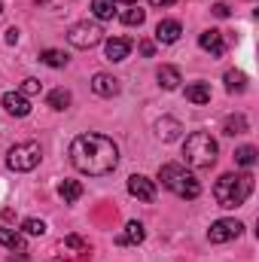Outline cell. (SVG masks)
I'll list each match as a JSON object with an SVG mask.
<instances>
[{"label": "cell", "instance_id": "6da1fadb", "mask_svg": "<svg viewBox=\"0 0 259 262\" xmlns=\"http://www.w3.org/2000/svg\"><path fill=\"white\" fill-rule=\"evenodd\" d=\"M70 162L79 174L89 177H107L116 165H119V146L104 137V134H76L70 143Z\"/></svg>", "mask_w": 259, "mask_h": 262}, {"label": "cell", "instance_id": "7a4b0ae2", "mask_svg": "<svg viewBox=\"0 0 259 262\" xmlns=\"http://www.w3.org/2000/svg\"><path fill=\"white\" fill-rule=\"evenodd\" d=\"M253 192V174L244 171V174H223L217 183H213V198L220 207L232 210V207H241Z\"/></svg>", "mask_w": 259, "mask_h": 262}, {"label": "cell", "instance_id": "3957f363", "mask_svg": "<svg viewBox=\"0 0 259 262\" xmlns=\"http://www.w3.org/2000/svg\"><path fill=\"white\" fill-rule=\"evenodd\" d=\"M159 180H162L165 189H171L177 198H198V192H201V183L195 180L183 165H174V162H168V165L159 168Z\"/></svg>", "mask_w": 259, "mask_h": 262}, {"label": "cell", "instance_id": "277c9868", "mask_svg": "<svg viewBox=\"0 0 259 262\" xmlns=\"http://www.w3.org/2000/svg\"><path fill=\"white\" fill-rule=\"evenodd\" d=\"M217 152H220V146H217V140L207 134V131H195L186 137V143H183V156H186V165H192V168H210L213 162H217Z\"/></svg>", "mask_w": 259, "mask_h": 262}, {"label": "cell", "instance_id": "5b68a950", "mask_svg": "<svg viewBox=\"0 0 259 262\" xmlns=\"http://www.w3.org/2000/svg\"><path fill=\"white\" fill-rule=\"evenodd\" d=\"M40 159H43V149H40V143H37V140L15 143V146L6 152V165H9V171H18V174L34 171V168L40 165Z\"/></svg>", "mask_w": 259, "mask_h": 262}, {"label": "cell", "instance_id": "8992f818", "mask_svg": "<svg viewBox=\"0 0 259 262\" xmlns=\"http://www.w3.org/2000/svg\"><path fill=\"white\" fill-rule=\"evenodd\" d=\"M101 40H104V31H101V25H95V21H76V25L67 31V43L76 46V49H92V46H98Z\"/></svg>", "mask_w": 259, "mask_h": 262}, {"label": "cell", "instance_id": "52a82bcc", "mask_svg": "<svg viewBox=\"0 0 259 262\" xmlns=\"http://www.w3.org/2000/svg\"><path fill=\"white\" fill-rule=\"evenodd\" d=\"M241 229H244V226H241L238 220H217V223L207 229V238H210V244H226V241L238 238Z\"/></svg>", "mask_w": 259, "mask_h": 262}, {"label": "cell", "instance_id": "ba28073f", "mask_svg": "<svg viewBox=\"0 0 259 262\" xmlns=\"http://www.w3.org/2000/svg\"><path fill=\"white\" fill-rule=\"evenodd\" d=\"M128 192L137 201H156V183L149 180V177H143V174H131L128 177Z\"/></svg>", "mask_w": 259, "mask_h": 262}, {"label": "cell", "instance_id": "9c48e42d", "mask_svg": "<svg viewBox=\"0 0 259 262\" xmlns=\"http://www.w3.org/2000/svg\"><path fill=\"white\" fill-rule=\"evenodd\" d=\"M198 46H201L204 52H210L213 58H223V55H226V40H223V34H220V31H213V28H210V31H204V34L198 37Z\"/></svg>", "mask_w": 259, "mask_h": 262}, {"label": "cell", "instance_id": "30bf717a", "mask_svg": "<svg viewBox=\"0 0 259 262\" xmlns=\"http://www.w3.org/2000/svg\"><path fill=\"white\" fill-rule=\"evenodd\" d=\"M156 134H159V140L174 143V140H180L183 125H180V119H174V116H162V119L156 122Z\"/></svg>", "mask_w": 259, "mask_h": 262}, {"label": "cell", "instance_id": "8fae6325", "mask_svg": "<svg viewBox=\"0 0 259 262\" xmlns=\"http://www.w3.org/2000/svg\"><path fill=\"white\" fill-rule=\"evenodd\" d=\"M131 52V40L128 37H110L107 43H104V55H107V61H125Z\"/></svg>", "mask_w": 259, "mask_h": 262}, {"label": "cell", "instance_id": "7c38bea8", "mask_svg": "<svg viewBox=\"0 0 259 262\" xmlns=\"http://www.w3.org/2000/svg\"><path fill=\"white\" fill-rule=\"evenodd\" d=\"M92 92L101 95V98H113V95H119V79L110 76V73H95L92 76Z\"/></svg>", "mask_w": 259, "mask_h": 262}, {"label": "cell", "instance_id": "4fadbf2b", "mask_svg": "<svg viewBox=\"0 0 259 262\" xmlns=\"http://www.w3.org/2000/svg\"><path fill=\"white\" fill-rule=\"evenodd\" d=\"M3 110L12 113V116H28L31 113V101L21 92H6L3 95Z\"/></svg>", "mask_w": 259, "mask_h": 262}, {"label": "cell", "instance_id": "5bb4252c", "mask_svg": "<svg viewBox=\"0 0 259 262\" xmlns=\"http://www.w3.org/2000/svg\"><path fill=\"white\" fill-rule=\"evenodd\" d=\"M180 34H183V28H180V21H174V18H165V21L156 25V40H159V43H177Z\"/></svg>", "mask_w": 259, "mask_h": 262}, {"label": "cell", "instance_id": "9a60e30c", "mask_svg": "<svg viewBox=\"0 0 259 262\" xmlns=\"http://www.w3.org/2000/svg\"><path fill=\"white\" fill-rule=\"evenodd\" d=\"M0 247H9L12 253H18V259H25V238L15 229H0Z\"/></svg>", "mask_w": 259, "mask_h": 262}, {"label": "cell", "instance_id": "2e32d148", "mask_svg": "<svg viewBox=\"0 0 259 262\" xmlns=\"http://www.w3.org/2000/svg\"><path fill=\"white\" fill-rule=\"evenodd\" d=\"M156 79H159V85L162 89H168V92H174L183 79H180V70L177 67H171V64H162L159 70H156Z\"/></svg>", "mask_w": 259, "mask_h": 262}, {"label": "cell", "instance_id": "e0dca14e", "mask_svg": "<svg viewBox=\"0 0 259 262\" xmlns=\"http://www.w3.org/2000/svg\"><path fill=\"white\" fill-rule=\"evenodd\" d=\"M143 235H146V232H143V226H140V223H128V226H125V232L116 238V244H122V247H128V244H140V241H143Z\"/></svg>", "mask_w": 259, "mask_h": 262}, {"label": "cell", "instance_id": "ac0fdd59", "mask_svg": "<svg viewBox=\"0 0 259 262\" xmlns=\"http://www.w3.org/2000/svg\"><path fill=\"white\" fill-rule=\"evenodd\" d=\"M186 101H192V104H207V101H210V85H207V82H192V85H186Z\"/></svg>", "mask_w": 259, "mask_h": 262}, {"label": "cell", "instance_id": "d6986e66", "mask_svg": "<svg viewBox=\"0 0 259 262\" xmlns=\"http://www.w3.org/2000/svg\"><path fill=\"white\" fill-rule=\"evenodd\" d=\"M244 131H247V116H244V113H235V116H229V119L223 122V134H229V137L244 134Z\"/></svg>", "mask_w": 259, "mask_h": 262}, {"label": "cell", "instance_id": "ffe728a7", "mask_svg": "<svg viewBox=\"0 0 259 262\" xmlns=\"http://www.w3.org/2000/svg\"><path fill=\"white\" fill-rule=\"evenodd\" d=\"M46 107H52V110H67V107H70V92H67V89H55V92H49Z\"/></svg>", "mask_w": 259, "mask_h": 262}, {"label": "cell", "instance_id": "44dd1931", "mask_svg": "<svg viewBox=\"0 0 259 262\" xmlns=\"http://www.w3.org/2000/svg\"><path fill=\"white\" fill-rule=\"evenodd\" d=\"M92 12H95L101 21H107V18L116 15V3H113V0H92Z\"/></svg>", "mask_w": 259, "mask_h": 262}, {"label": "cell", "instance_id": "7402d4cb", "mask_svg": "<svg viewBox=\"0 0 259 262\" xmlns=\"http://www.w3.org/2000/svg\"><path fill=\"white\" fill-rule=\"evenodd\" d=\"M40 61L49 67H64L67 64V52H61V49H43L40 52Z\"/></svg>", "mask_w": 259, "mask_h": 262}, {"label": "cell", "instance_id": "603a6c76", "mask_svg": "<svg viewBox=\"0 0 259 262\" xmlns=\"http://www.w3.org/2000/svg\"><path fill=\"white\" fill-rule=\"evenodd\" d=\"M58 195L64 198V201H76V198L82 195V183H79V180H64V183L58 186Z\"/></svg>", "mask_w": 259, "mask_h": 262}, {"label": "cell", "instance_id": "cb8c5ba5", "mask_svg": "<svg viewBox=\"0 0 259 262\" xmlns=\"http://www.w3.org/2000/svg\"><path fill=\"white\" fill-rule=\"evenodd\" d=\"M226 89H229V92H244V89H247V76H244L241 70H229V73H226Z\"/></svg>", "mask_w": 259, "mask_h": 262}, {"label": "cell", "instance_id": "d4e9b609", "mask_svg": "<svg viewBox=\"0 0 259 262\" xmlns=\"http://www.w3.org/2000/svg\"><path fill=\"white\" fill-rule=\"evenodd\" d=\"M70 250V253H89V244L79 238V235H67L64 241H61V253Z\"/></svg>", "mask_w": 259, "mask_h": 262}, {"label": "cell", "instance_id": "484cf974", "mask_svg": "<svg viewBox=\"0 0 259 262\" xmlns=\"http://www.w3.org/2000/svg\"><path fill=\"white\" fill-rule=\"evenodd\" d=\"M235 162H238L241 168H250V165L256 162V146H238V149H235Z\"/></svg>", "mask_w": 259, "mask_h": 262}, {"label": "cell", "instance_id": "4316f807", "mask_svg": "<svg viewBox=\"0 0 259 262\" xmlns=\"http://www.w3.org/2000/svg\"><path fill=\"white\" fill-rule=\"evenodd\" d=\"M21 232H25V235H46V223L31 216V220H25V223H21Z\"/></svg>", "mask_w": 259, "mask_h": 262}, {"label": "cell", "instance_id": "83f0119b", "mask_svg": "<svg viewBox=\"0 0 259 262\" xmlns=\"http://www.w3.org/2000/svg\"><path fill=\"white\" fill-rule=\"evenodd\" d=\"M143 18H146V12H143L140 6H131V9L122 12V21H125V25H143Z\"/></svg>", "mask_w": 259, "mask_h": 262}, {"label": "cell", "instance_id": "f1b7e54d", "mask_svg": "<svg viewBox=\"0 0 259 262\" xmlns=\"http://www.w3.org/2000/svg\"><path fill=\"white\" fill-rule=\"evenodd\" d=\"M21 95L28 98V95H40V79H25L21 82Z\"/></svg>", "mask_w": 259, "mask_h": 262}, {"label": "cell", "instance_id": "f546056e", "mask_svg": "<svg viewBox=\"0 0 259 262\" xmlns=\"http://www.w3.org/2000/svg\"><path fill=\"white\" fill-rule=\"evenodd\" d=\"M137 49H140V55H143V58H153V55H156V46H153L149 40H140V46H137Z\"/></svg>", "mask_w": 259, "mask_h": 262}, {"label": "cell", "instance_id": "4dcf8cb0", "mask_svg": "<svg viewBox=\"0 0 259 262\" xmlns=\"http://www.w3.org/2000/svg\"><path fill=\"white\" fill-rule=\"evenodd\" d=\"M213 15H217V18H229V15H232V9H229L226 3H217V6H213Z\"/></svg>", "mask_w": 259, "mask_h": 262}, {"label": "cell", "instance_id": "1f68e13d", "mask_svg": "<svg viewBox=\"0 0 259 262\" xmlns=\"http://www.w3.org/2000/svg\"><path fill=\"white\" fill-rule=\"evenodd\" d=\"M6 43H18V31H15V28L6 31Z\"/></svg>", "mask_w": 259, "mask_h": 262}, {"label": "cell", "instance_id": "d6a6232c", "mask_svg": "<svg viewBox=\"0 0 259 262\" xmlns=\"http://www.w3.org/2000/svg\"><path fill=\"white\" fill-rule=\"evenodd\" d=\"M149 3H153V6H174L177 0H149Z\"/></svg>", "mask_w": 259, "mask_h": 262}, {"label": "cell", "instance_id": "836d02e7", "mask_svg": "<svg viewBox=\"0 0 259 262\" xmlns=\"http://www.w3.org/2000/svg\"><path fill=\"white\" fill-rule=\"evenodd\" d=\"M113 3H128V6H134V0H113Z\"/></svg>", "mask_w": 259, "mask_h": 262}, {"label": "cell", "instance_id": "e575fe53", "mask_svg": "<svg viewBox=\"0 0 259 262\" xmlns=\"http://www.w3.org/2000/svg\"><path fill=\"white\" fill-rule=\"evenodd\" d=\"M0 12H3V3H0Z\"/></svg>", "mask_w": 259, "mask_h": 262}]
</instances>
